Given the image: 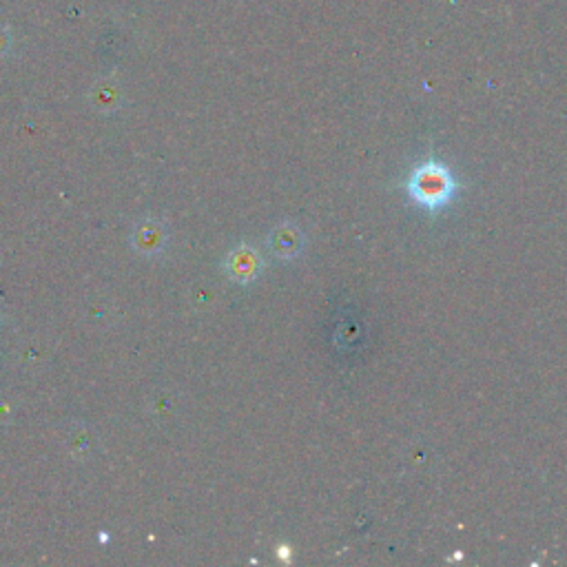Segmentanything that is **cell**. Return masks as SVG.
<instances>
[{
	"instance_id": "6",
	"label": "cell",
	"mask_w": 567,
	"mask_h": 567,
	"mask_svg": "<svg viewBox=\"0 0 567 567\" xmlns=\"http://www.w3.org/2000/svg\"><path fill=\"white\" fill-rule=\"evenodd\" d=\"M9 49V34L5 27H0V58L5 56V51Z\"/></svg>"
},
{
	"instance_id": "3",
	"label": "cell",
	"mask_w": 567,
	"mask_h": 567,
	"mask_svg": "<svg viewBox=\"0 0 567 567\" xmlns=\"http://www.w3.org/2000/svg\"><path fill=\"white\" fill-rule=\"evenodd\" d=\"M131 249L142 257H158L167 251L169 244V231L167 224L158 218H142L129 233Z\"/></svg>"
},
{
	"instance_id": "7",
	"label": "cell",
	"mask_w": 567,
	"mask_h": 567,
	"mask_svg": "<svg viewBox=\"0 0 567 567\" xmlns=\"http://www.w3.org/2000/svg\"><path fill=\"white\" fill-rule=\"evenodd\" d=\"M3 322H5V319H3V315H0V328H3Z\"/></svg>"
},
{
	"instance_id": "4",
	"label": "cell",
	"mask_w": 567,
	"mask_h": 567,
	"mask_svg": "<svg viewBox=\"0 0 567 567\" xmlns=\"http://www.w3.org/2000/svg\"><path fill=\"white\" fill-rule=\"evenodd\" d=\"M268 249L273 251L275 257L280 260H293L302 253L304 249V233L300 231V226H295L291 222H284L273 229V233L268 235Z\"/></svg>"
},
{
	"instance_id": "2",
	"label": "cell",
	"mask_w": 567,
	"mask_h": 567,
	"mask_svg": "<svg viewBox=\"0 0 567 567\" xmlns=\"http://www.w3.org/2000/svg\"><path fill=\"white\" fill-rule=\"evenodd\" d=\"M222 268L229 280L235 284H253L264 271V257L262 253L253 249L251 244H237L226 253Z\"/></svg>"
},
{
	"instance_id": "5",
	"label": "cell",
	"mask_w": 567,
	"mask_h": 567,
	"mask_svg": "<svg viewBox=\"0 0 567 567\" xmlns=\"http://www.w3.org/2000/svg\"><path fill=\"white\" fill-rule=\"evenodd\" d=\"M91 105H94L96 111L100 113H113L116 109H120L122 102V91L111 80H100L98 85L91 89Z\"/></svg>"
},
{
	"instance_id": "1",
	"label": "cell",
	"mask_w": 567,
	"mask_h": 567,
	"mask_svg": "<svg viewBox=\"0 0 567 567\" xmlns=\"http://www.w3.org/2000/svg\"><path fill=\"white\" fill-rule=\"evenodd\" d=\"M410 200L419 204L426 211H439L448 206L459 191V182L455 175L439 160L421 162L415 171L410 173L406 182Z\"/></svg>"
}]
</instances>
